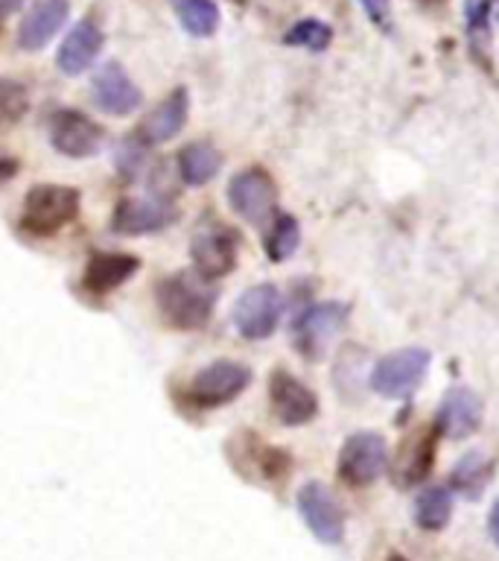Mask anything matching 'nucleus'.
<instances>
[{
    "instance_id": "obj_1",
    "label": "nucleus",
    "mask_w": 499,
    "mask_h": 561,
    "mask_svg": "<svg viewBox=\"0 0 499 561\" xmlns=\"http://www.w3.org/2000/svg\"><path fill=\"white\" fill-rule=\"evenodd\" d=\"M155 305L173 331H201L213 319L217 287L196 270L173 272L155 284Z\"/></svg>"
},
{
    "instance_id": "obj_2",
    "label": "nucleus",
    "mask_w": 499,
    "mask_h": 561,
    "mask_svg": "<svg viewBox=\"0 0 499 561\" xmlns=\"http://www.w3.org/2000/svg\"><path fill=\"white\" fill-rule=\"evenodd\" d=\"M79 202H82V196H79L77 187H68V184H35L33 191L26 193L18 226H21V231L33 237L59 234L61 228L77 219Z\"/></svg>"
},
{
    "instance_id": "obj_3",
    "label": "nucleus",
    "mask_w": 499,
    "mask_h": 561,
    "mask_svg": "<svg viewBox=\"0 0 499 561\" xmlns=\"http://www.w3.org/2000/svg\"><path fill=\"white\" fill-rule=\"evenodd\" d=\"M236 249H240V234L234 228L219 219L205 217L190 240L193 270L208 280L225 278L236 266Z\"/></svg>"
},
{
    "instance_id": "obj_4",
    "label": "nucleus",
    "mask_w": 499,
    "mask_h": 561,
    "mask_svg": "<svg viewBox=\"0 0 499 561\" xmlns=\"http://www.w3.org/2000/svg\"><path fill=\"white\" fill-rule=\"evenodd\" d=\"M252 383V368L236 359H217L210 366L199 368L187 386V401L199 410H217L248 389Z\"/></svg>"
},
{
    "instance_id": "obj_5",
    "label": "nucleus",
    "mask_w": 499,
    "mask_h": 561,
    "mask_svg": "<svg viewBox=\"0 0 499 561\" xmlns=\"http://www.w3.org/2000/svg\"><path fill=\"white\" fill-rule=\"evenodd\" d=\"M348 305H339V301L310 305L304 313H298L295 324H292V340H295L298 354L310 363L322 359L348 322Z\"/></svg>"
},
{
    "instance_id": "obj_6",
    "label": "nucleus",
    "mask_w": 499,
    "mask_h": 561,
    "mask_svg": "<svg viewBox=\"0 0 499 561\" xmlns=\"http://www.w3.org/2000/svg\"><path fill=\"white\" fill-rule=\"evenodd\" d=\"M228 205L252 226H266L278 208V187L263 167H245L228 182Z\"/></svg>"
},
{
    "instance_id": "obj_7",
    "label": "nucleus",
    "mask_w": 499,
    "mask_h": 561,
    "mask_svg": "<svg viewBox=\"0 0 499 561\" xmlns=\"http://www.w3.org/2000/svg\"><path fill=\"white\" fill-rule=\"evenodd\" d=\"M339 477L350 489H365L376 482L388 468V454H385V438L380 433L362 430L341 445L339 450Z\"/></svg>"
},
{
    "instance_id": "obj_8",
    "label": "nucleus",
    "mask_w": 499,
    "mask_h": 561,
    "mask_svg": "<svg viewBox=\"0 0 499 561\" xmlns=\"http://www.w3.org/2000/svg\"><path fill=\"white\" fill-rule=\"evenodd\" d=\"M429 368V351L423 348H401L394 354H385L374 368H371V389L383 398L403 401L420 386Z\"/></svg>"
},
{
    "instance_id": "obj_9",
    "label": "nucleus",
    "mask_w": 499,
    "mask_h": 561,
    "mask_svg": "<svg viewBox=\"0 0 499 561\" xmlns=\"http://www.w3.org/2000/svg\"><path fill=\"white\" fill-rule=\"evenodd\" d=\"M280 313H283V298L275 284H257L248 287L234 305V328L243 340H269L278 331Z\"/></svg>"
},
{
    "instance_id": "obj_10",
    "label": "nucleus",
    "mask_w": 499,
    "mask_h": 561,
    "mask_svg": "<svg viewBox=\"0 0 499 561\" xmlns=\"http://www.w3.org/2000/svg\"><path fill=\"white\" fill-rule=\"evenodd\" d=\"M175 219H178V208L170 196H158V193H149L143 199L126 196L114 205L112 231L126 237L155 234V231L173 226Z\"/></svg>"
},
{
    "instance_id": "obj_11",
    "label": "nucleus",
    "mask_w": 499,
    "mask_h": 561,
    "mask_svg": "<svg viewBox=\"0 0 499 561\" xmlns=\"http://www.w3.org/2000/svg\"><path fill=\"white\" fill-rule=\"evenodd\" d=\"M50 144L68 158H94L105 147V129L88 114L61 108L50 121Z\"/></svg>"
},
{
    "instance_id": "obj_12",
    "label": "nucleus",
    "mask_w": 499,
    "mask_h": 561,
    "mask_svg": "<svg viewBox=\"0 0 499 561\" xmlns=\"http://www.w3.org/2000/svg\"><path fill=\"white\" fill-rule=\"evenodd\" d=\"M269 403L275 419L287 427H301L318 415V398L310 386L292 377L287 368H275L269 377Z\"/></svg>"
},
{
    "instance_id": "obj_13",
    "label": "nucleus",
    "mask_w": 499,
    "mask_h": 561,
    "mask_svg": "<svg viewBox=\"0 0 499 561\" xmlns=\"http://www.w3.org/2000/svg\"><path fill=\"white\" fill-rule=\"evenodd\" d=\"M298 512L310 526V533L322 543H339L345 538V515L333 497V491L322 482H306L298 491Z\"/></svg>"
},
{
    "instance_id": "obj_14",
    "label": "nucleus",
    "mask_w": 499,
    "mask_h": 561,
    "mask_svg": "<svg viewBox=\"0 0 499 561\" xmlns=\"http://www.w3.org/2000/svg\"><path fill=\"white\" fill-rule=\"evenodd\" d=\"M91 100H94L100 112L126 117V114L138 112L140 103H143V94L117 61H108V65L96 70L94 82H91Z\"/></svg>"
},
{
    "instance_id": "obj_15",
    "label": "nucleus",
    "mask_w": 499,
    "mask_h": 561,
    "mask_svg": "<svg viewBox=\"0 0 499 561\" xmlns=\"http://www.w3.org/2000/svg\"><path fill=\"white\" fill-rule=\"evenodd\" d=\"M187 114H190V94H187V88H175L173 94L166 96V100H161V103L140 121V126L131 131V135H135L143 147L152 149L158 147V144L173 140L175 135L184 129Z\"/></svg>"
},
{
    "instance_id": "obj_16",
    "label": "nucleus",
    "mask_w": 499,
    "mask_h": 561,
    "mask_svg": "<svg viewBox=\"0 0 499 561\" xmlns=\"http://www.w3.org/2000/svg\"><path fill=\"white\" fill-rule=\"evenodd\" d=\"M481 427V401L479 394L467 386H455L444 394V401L436 412V430L444 438L462 442L471 438Z\"/></svg>"
},
{
    "instance_id": "obj_17",
    "label": "nucleus",
    "mask_w": 499,
    "mask_h": 561,
    "mask_svg": "<svg viewBox=\"0 0 499 561\" xmlns=\"http://www.w3.org/2000/svg\"><path fill=\"white\" fill-rule=\"evenodd\" d=\"M436 436L438 430L427 427L411 433L403 442L392 465V477L401 489H409V485H418V482L427 480L429 471H432V462H436Z\"/></svg>"
},
{
    "instance_id": "obj_18",
    "label": "nucleus",
    "mask_w": 499,
    "mask_h": 561,
    "mask_svg": "<svg viewBox=\"0 0 499 561\" xmlns=\"http://www.w3.org/2000/svg\"><path fill=\"white\" fill-rule=\"evenodd\" d=\"M68 15V0H38L18 26V47L26 53H38L42 47H47V42H53V35L59 33Z\"/></svg>"
},
{
    "instance_id": "obj_19",
    "label": "nucleus",
    "mask_w": 499,
    "mask_h": 561,
    "mask_svg": "<svg viewBox=\"0 0 499 561\" xmlns=\"http://www.w3.org/2000/svg\"><path fill=\"white\" fill-rule=\"evenodd\" d=\"M140 270V257L126 252H94L88 257L82 272V287L91 296H105L112 289L123 287L126 280Z\"/></svg>"
},
{
    "instance_id": "obj_20",
    "label": "nucleus",
    "mask_w": 499,
    "mask_h": 561,
    "mask_svg": "<svg viewBox=\"0 0 499 561\" xmlns=\"http://www.w3.org/2000/svg\"><path fill=\"white\" fill-rule=\"evenodd\" d=\"M103 30L94 24V21H79L73 30L68 33V38L61 42L59 53H56V65H59L61 73L68 77H79L82 70H88L94 65V59L103 50Z\"/></svg>"
},
{
    "instance_id": "obj_21",
    "label": "nucleus",
    "mask_w": 499,
    "mask_h": 561,
    "mask_svg": "<svg viewBox=\"0 0 499 561\" xmlns=\"http://www.w3.org/2000/svg\"><path fill=\"white\" fill-rule=\"evenodd\" d=\"M245 438H248V445H236L234 438H231V445H234V450H240V456H234V468L240 473H245L248 468H252V477L248 480L252 482H280L283 477L289 473V468H292V462H289V456L283 454V450H278V447H269L263 445L260 438H254L252 433H245Z\"/></svg>"
},
{
    "instance_id": "obj_22",
    "label": "nucleus",
    "mask_w": 499,
    "mask_h": 561,
    "mask_svg": "<svg viewBox=\"0 0 499 561\" xmlns=\"http://www.w3.org/2000/svg\"><path fill=\"white\" fill-rule=\"evenodd\" d=\"M219 170H222V152L210 140H193L178 149V175L184 184L201 187L210 179H217Z\"/></svg>"
},
{
    "instance_id": "obj_23",
    "label": "nucleus",
    "mask_w": 499,
    "mask_h": 561,
    "mask_svg": "<svg viewBox=\"0 0 499 561\" xmlns=\"http://www.w3.org/2000/svg\"><path fill=\"white\" fill-rule=\"evenodd\" d=\"M490 477H494V462H490L488 454L481 450H471L464 454L459 462H455L453 473H450V485L453 491H459L462 497L479 500L481 491L488 489Z\"/></svg>"
},
{
    "instance_id": "obj_24",
    "label": "nucleus",
    "mask_w": 499,
    "mask_h": 561,
    "mask_svg": "<svg viewBox=\"0 0 499 561\" xmlns=\"http://www.w3.org/2000/svg\"><path fill=\"white\" fill-rule=\"evenodd\" d=\"M453 515V494L444 485H429L415 500V524L427 533H438L450 524Z\"/></svg>"
},
{
    "instance_id": "obj_25",
    "label": "nucleus",
    "mask_w": 499,
    "mask_h": 561,
    "mask_svg": "<svg viewBox=\"0 0 499 561\" xmlns=\"http://www.w3.org/2000/svg\"><path fill=\"white\" fill-rule=\"evenodd\" d=\"M178 24L196 38H210L219 30V7L213 0H170Z\"/></svg>"
},
{
    "instance_id": "obj_26",
    "label": "nucleus",
    "mask_w": 499,
    "mask_h": 561,
    "mask_svg": "<svg viewBox=\"0 0 499 561\" xmlns=\"http://www.w3.org/2000/svg\"><path fill=\"white\" fill-rule=\"evenodd\" d=\"M301 245V226L292 214H275L271 217V226L263 237V249L269 254L271 263H283L287 257L295 254V249Z\"/></svg>"
},
{
    "instance_id": "obj_27",
    "label": "nucleus",
    "mask_w": 499,
    "mask_h": 561,
    "mask_svg": "<svg viewBox=\"0 0 499 561\" xmlns=\"http://www.w3.org/2000/svg\"><path fill=\"white\" fill-rule=\"evenodd\" d=\"M283 42H287L289 47H304V50L310 53H322L330 47L333 30L330 24H324L318 18H304V21H298V24L289 26L287 35H283Z\"/></svg>"
},
{
    "instance_id": "obj_28",
    "label": "nucleus",
    "mask_w": 499,
    "mask_h": 561,
    "mask_svg": "<svg viewBox=\"0 0 499 561\" xmlns=\"http://www.w3.org/2000/svg\"><path fill=\"white\" fill-rule=\"evenodd\" d=\"M497 0H467L464 3V18H467V38H471L476 56H485L490 50V12Z\"/></svg>"
},
{
    "instance_id": "obj_29",
    "label": "nucleus",
    "mask_w": 499,
    "mask_h": 561,
    "mask_svg": "<svg viewBox=\"0 0 499 561\" xmlns=\"http://www.w3.org/2000/svg\"><path fill=\"white\" fill-rule=\"evenodd\" d=\"M30 112V91L18 79L0 77V131L12 129Z\"/></svg>"
},
{
    "instance_id": "obj_30",
    "label": "nucleus",
    "mask_w": 499,
    "mask_h": 561,
    "mask_svg": "<svg viewBox=\"0 0 499 561\" xmlns=\"http://www.w3.org/2000/svg\"><path fill=\"white\" fill-rule=\"evenodd\" d=\"M143 158H147V147H143L135 135H126V138L117 144V149H114V170H117L126 182H131V179H138L140 170H143Z\"/></svg>"
},
{
    "instance_id": "obj_31",
    "label": "nucleus",
    "mask_w": 499,
    "mask_h": 561,
    "mask_svg": "<svg viewBox=\"0 0 499 561\" xmlns=\"http://www.w3.org/2000/svg\"><path fill=\"white\" fill-rule=\"evenodd\" d=\"M359 7L368 15V21L380 30V33H392L394 15H392V0H359Z\"/></svg>"
},
{
    "instance_id": "obj_32",
    "label": "nucleus",
    "mask_w": 499,
    "mask_h": 561,
    "mask_svg": "<svg viewBox=\"0 0 499 561\" xmlns=\"http://www.w3.org/2000/svg\"><path fill=\"white\" fill-rule=\"evenodd\" d=\"M488 535H490V541L499 547V500L494 503V508H490V515H488Z\"/></svg>"
},
{
    "instance_id": "obj_33",
    "label": "nucleus",
    "mask_w": 499,
    "mask_h": 561,
    "mask_svg": "<svg viewBox=\"0 0 499 561\" xmlns=\"http://www.w3.org/2000/svg\"><path fill=\"white\" fill-rule=\"evenodd\" d=\"M18 173V161L15 158H3L0 156V182H9L12 175Z\"/></svg>"
},
{
    "instance_id": "obj_34",
    "label": "nucleus",
    "mask_w": 499,
    "mask_h": 561,
    "mask_svg": "<svg viewBox=\"0 0 499 561\" xmlns=\"http://www.w3.org/2000/svg\"><path fill=\"white\" fill-rule=\"evenodd\" d=\"M21 3H24V0H0V18L12 15Z\"/></svg>"
},
{
    "instance_id": "obj_35",
    "label": "nucleus",
    "mask_w": 499,
    "mask_h": 561,
    "mask_svg": "<svg viewBox=\"0 0 499 561\" xmlns=\"http://www.w3.org/2000/svg\"><path fill=\"white\" fill-rule=\"evenodd\" d=\"M385 561H409V559H406V556H401V552H392V556H388Z\"/></svg>"
},
{
    "instance_id": "obj_36",
    "label": "nucleus",
    "mask_w": 499,
    "mask_h": 561,
    "mask_svg": "<svg viewBox=\"0 0 499 561\" xmlns=\"http://www.w3.org/2000/svg\"><path fill=\"white\" fill-rule=\"evenodd\" d=\"M423 3H441V0H423Z\"/></svg>"
}]
</instances>
